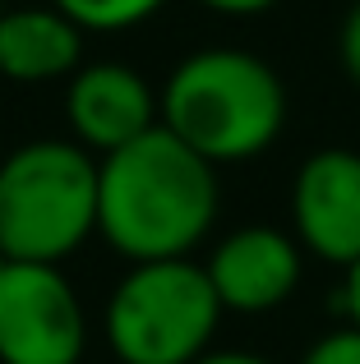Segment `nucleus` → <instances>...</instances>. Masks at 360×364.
Segmentation results:
<instances>
[{
  "label": "nucleus",
  "mask_w": 360,
  "mask_h": 364,
  "mask_svg": "<svg viewBox=\"0 0 360 364\" xmlns=\"http://www.w3.org/2000/svg\"><path fill=\"white\" fill-rule=\"evenodd\" d=\"M222 180L162 124L97 157V235L125 263L194 258L217 231Z\"/></svg>",
  "instance_id": "obj_1"
},
{
  "label": "nucleus",
  "mask_w": 360,
  "mask_h": 364,
  "mask_svg": "<svg viewBox=\"0 0 360 364\" xmlns=\"http://www.w3.org/2000/svg\"><path fill=\"white\" fill-rule=\"evenodd\" d=\"M157 107L166 134L222 171L272 152L291 120V92L263 55L245 46H198L166 70Z\"/></svg>",
  "instance_id": "obj_2"
},
{
  "label": "nucleus",
  "mask_w": 360,
  "mask_h": 364,
  "mask_svg": "<svg viewBox=\"0 0 360 364\" xmlns=\"http://www.w3.org/2000/svg\"><path fill=\"white\" fill-rule=\"evenodd\" d=\"M97 235V157L74 139H28L0 157V249L65 267Z\"/></svg>",
  "instance_id": "obj_3"
},
{
  "label": "nucleus",
  "mask_w": 360,
  "mask_h": 364,
  "mask_svg": "<svg viewBox=\"0 0 360 364\" xmlns=\"http://www.w3.org/2000/svg\"><path fill=\"white\" fill-rule=\"evenodd\" d=\"M222 318L203 263L162 258L125 267L107 295L102 332L116 364H194L213 350Z\"/></svg>",
  "instance_id": "obj_4"
},
{
  "label": "nucleus",
  "mask_w": 360,
  "mask_h": 364,
  "mask_svg": "<svg viewBox=\"0 0 360 364\" xmlns=\"http://www.w3.org/2000/svg\"><path fill=\"white\" fill-rule=\"evenodd\" d=\"M83 350L88 314L65 267H0V364H83Z\"/></svg>",
  "instance_id": "obj_5"
},
{
  "label": "nucleus",
  "mask_w": 360,
  "mask_h": 364,
  "mask_svg": "<svg viewBox=\"0 0 360 364\" xmlns=\"http://www.w3.org/2000/svg\"><path fill=\"white\" fill-rule=\"evenodd\" d=\"M203 272L222 314L259 318V314L282 309L300 291L305 249L296 245V235L287 226L245 222L213 240V249L203 254Z\"/></svg>",
  "instance_id": "obj_6"
},
{
  "label": "nucleus",
  "mask_w": 360,
  "mask_h": 364,
  "mask_svg": "<svg viewBox=\"0 0 360 364\" xmlns=\"http://www.w3.org/2000/svg\"><path fill=\"white\" fill-rule=\"evenodd\" d=\"M291 226L305 258L346 272L360 263V152L356 148H314L291 180Z\"/></svg>",
  "instance_id": "obj_7"
},
{
  "label": "nucleus",
  "mask_w": 360,
  "mask_h": 364,
  "mask_svg": "<svg viewBox=\"0 0 360 364\" xmlns=\"http://www.w3.org/2000/svg\"><path fill=\"white\" fill-rule=\"evenodd\" d=\"M157 124V88L129 60H83L65 83V129L92 157L144 139Z\"/></svg>",
  "instance_id": "obj_8"
},
{
  "label": "nucleus",
  "mask_w": 360,
  "mask_h": 364,
  "mask_svg": "<svg viewBox=\"0 0 360 364\" xmlns=\"http://www.w3.org/2000/svg\"><path fill=\"white\" fill-rule=\"evenodd\" d=\"M83 42L88 37L51 0L0 9V79L18 88L70 83V74L83 65Z\"/></svg>",
  "instance_id": "obj_9"
},
{
  "label": "nucleus",
  "mask_w": 360,
  "mask_h": 364,
  "mask_svg": "<svg viewBox=\"0 0 360 364\" xmlns=\"http://www.w3.org/2000/svg\"><path fill=\"white\" fill-rule=\"evenodd\" d=\"M83 37H111V33H129L144 28L148 18H157L171 0H51Z\"/></svg>",
  "instance_id": "obj_10"
},
{
  "label": "nucleus",
  "mask_w": 360,
  "mask_h": 364,
  "mask_svg": "<svg viewBox=\"0 0 360 364\" xmlns=\"http://www.w3.org/2000/svg\"><path fill=\"white\" fill-rule=\"evenodd\" d=\"M300 364H360V328H351V323L328 328L324 337H314L305 346Z\"/></svg>",
  "instance_id": "obj_11"
},
{
  "label": "nucleus",
  "mask_w": 360,
  "mask_h": 364,
  "mask_svg": "<svg viewBox=\"0 0 360 364\" xmlns=\"http://www.w3.org/2000/svg\"><path fill=\"white\" fill-rule=\"evenodd\" d=\"M337 65L360 88V0H351V9L342 14V28H337Z\"/></svg>",
  "instance_id": "obj_12"
},
{
  "label": "nucleus",
  "mask_w": 360,
  "mask_h": 364,
  "mask_svg": "<svg viewBox=\"0 0 360 364\" xmlns=\"http://www.w3.org/2000/svg\"><path fill=\"white\" fill-rule=\"evenodd\" d=\"M194 5H203L217 18H259L268 9H277L282 0H194Z\"/></svg>",
  "instance_id": "obj_13"
},
{
  "label": "nucleus",
  "mask_w": 360,
  "mask_h": 364,
  "mask_svg": "<svg viewBox=\"0 0 360 364\" xmlns=\"http://www.w3.org/2000/svg\"><path fill=\"white\" fill-rule=\"evenodd\" d=\"M337 309H342V323H351V328H360V263H351V267L342 272Z\"/></svg>",
  "instance_id": "obj_14"
},
{
  "label": "nucleus",
  "mask_w": 360,
  "mask_h": 364,
  "mask_svg": "<svg viewBox=\"0 0 360 364\" xmlns=\"http://www.w3.org/2000/svg\"><path fill=\"white\" fill-rule=\"evenodd\" d=\"M194 364H272V360L254 355V350H235V346H213L208 355H198Z\"/></svg>",
  "instance_id": "obj_15"
},
{
  "label": "nucleus",
  "mask_w": 360,
  "mask_h": 364,
  "mask_svg": "<svg viewBox=\"0 0 360 364\" xmlns=\"http://www.w3.org/2000/svg\"><path fill=\"white\" fill-rule=\"evenodd\" d=\"M5 263H9V258H5V249H0V267H5Z\"/></svg>",
  "instance_id": "obj_16"
},
{
  "label": "nucleus",
  "mask_w": 360,
  "mask_h": 364,
  "mask_svg": "<svg viewBox=\"0 0 360 364\" xmlns=\"http://www.w3.org/2000/svg\"><path fill=\"white\" fill-rule=\"evenodd\" d=\"M0 9H5V5H0Z\"/></svg>",
  "instance_id": "obj_17"
}]
</instances>
